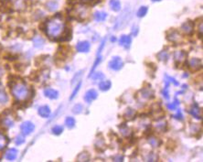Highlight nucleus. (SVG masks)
I'll return each instance as SVG.
<instances>
[{
  "label": "nucleus",
  "instance_id": "f257e3e1",
  "mask_svg": "<svg viewBox=\"0 0 203 162\" xmlns=\"http://www.w3.org/2000/svg\"><path fill=\"white\" fill-rule=\"evenodd\" d=\"M65 29V24L61 20V18H59V16L51 19L46 24V33L48 37L51 39H56L61 37Z\"/></svg>",
  "mask_w": 203,
  "mask_h": 162
},
{
  "label": "nucleus",
  "instance_id": "f03ea898",
  "mask_svg": "<svg viewBox=\"0 0 203 162\" xmlns=\"http://www.w3.org/2000/svg\"><path fill=\"white\" fill-rule=\"evenodd\" d=\"M12 94L18 100H25L28 96V89L24 83H17L13 86Z\"/></svg>",
  "mask_w": 203,
  "mask_h": 162
},
{
  "label": "nucleus",
  "instance_id": "7ed1b4c3",
  "mask_svg": "<svg viewBox=\"0 0 203 162\" xmlns=\"http://www.w3.org/2000/svg\"><path fill=\"white\" fill-rule=\"evenodd\" d=\"M72 13L74 15V18H76L78 20H83L84 18H86L88 16V9L84 6H78L76 8L74 7L72 9Z\"/></svg>",
  "mask_w": 203,
  "mask_h": 162
},
{
  "label": "nucleus",
  "instance_id": "20e7f679",
  "mask_svg": "<svg viewBox=\"0 0 203 162\" xmlns=\"http://www.w3.org/2000/svg\"><path fill=\"white\" fill-rule=\"evenodd\" d=\"M123 62L120 57H113L110 62H109V68L113 70H119L123 68Z\"/></svg>",
  "mask_w": 203,
  "mask_h": 162
},
{
  "label": "nucleus",
  "instance_id": "39448f33",
  "mask_svg": "<svg viewBox=\"0 0 203 162\" xmlns=\"http://www.w3.org/2000/svg\"><path fill=\"white\" fill-rule=\"evenodd\" d=\"M20 129H21V132L24 135H29L33 132L34 129H35V125H34L33 123L29 122V121H27V122H24L20 125Z\"/></svg>",
  "mask_w": 203,
  "mask_h": 162
},
{
  "label": "nucleus",
  "instance_id": "423d86ee",
  "mask_svg": "<svg viewBox=\"0 0 203 162\" xmlns=\"http://www.w3.org/2000/svg\"><path fill=\"white\" fill-rule=\"evenodd\" d=\"M98 97V94L94 89H91L86 92L84 95V101L88 104H91L92 101H94Z\"/></svg>",
  "mask_w": 203,
  "mask_h": 162
},
{
  "label": "nucleus",
  "instance_id": "0eeeda50",
  "mask_svg": "<svg viewBox=\"0 0 203 162\" xmlns=\"http://www.w3.org/2000/svg\"><path fill=\"white\" fill-rule=\"evenodd\" d=\"M91 48V45L88 41L86 40H83V41H79L76 45V49L78 50L79 52H83V53H86L90 50Z\"/></svg>",
  "mask_w": 203,
  "mask_h": 162
},
{
  "label": "nucleus",
  "instance_id": "6e6552de",
  "mask_svg": "<svg viewBox=\"0 0 203 162\" xmlns=\"http://www.w3.org/2000/svg\"><path fill=\"white\" fill-rule=\"evenodd\" d=\"M193 28H194V24L190 20H187V22L181 26V30L184 32L186 35H191L193 33Z\"/></svg>",
  "mask_w": 203,
  "mask_h": 162
},
{
  "label": "nucleus",
  "instance_id": "1a4fd4ad",
  "mask_svg": "<svg viewBox=\"0 0 203 162\" xmlns=\"http://www.w3.org/2000/svg\"><path fill=\"white\" fill-rule=\"evenodd\" d=\"M189 65H190V68L192 70H199L200 69H201V60L198 58H192L190 62H189Z\"/></svg>",
  "mask_w": 203,
  "mask_h": 162
},
{
  "label": "nucleus",
  "instance_id": "9d476101",
  "mask_svg": "<svg viewBox=\"0 0 203 162\" xmlns=\"http://www.w3.org/2000/svg\"><path fill=\"white\" fill-rule=\"evenodd\" d=\"M132 43V39L128 35H122L119 39V44L125 48H129Z\"/></svg>",
  "mask_w": 203,
  "mask_h": 162
},
{
  "label": "nucleus",
  "instance_id": "9b49d317",
  "mask_svg": "<svg viewBox=\"0 0 203 162\" xmlns=\"http://www.w3.org/2000/svg\"><path fill=\"white\" fill-rule=\"evenodd\" d=\"M44 95L46 97L49 98V99H57L59 97V93L56 90L51 89V88H47L44 90Z\"/></svg>",
  "mask_w": 203,
  "mask_h": 162
},
{
  "label": "nucleus",
  "instance_id": "f8f14e48",
  "mask_svg": "<svg viewBox=\"0 0 203 162\" xmlns=\"http://www.w3.org/2000/svg\"><path fill=\"white\" fill-rule=\"evenodd\" d=\"M38 115L41 116L43 118H47L49 116L51 115V109L48 105H43V106H40V107L38 108Z\"/></svg>",
  "mask_w": 203,
  "mask_h": 162
},
{
  "label": "nucleus",
  "instance_id": "ddd939ff",
  "mask_svg": "<svg viewBox=\"0 0 203 162\" xmlns=\"http://www.w3.org/2000/svg\"><path fill=\"white\" fill-rule=\"evenodd\" d=\"M141 94L143 97L146 99H152V98H154V96H155L154 91L151 90L150 88H143L141 90Z\"/></svg>",
  "mask_w": 203,
  "mask_h": 162
},
{
  "label": "nucleus",
  "instance_id": "4468645a",
  "mask_svg": "<svg viewBox=\"0 0 203 162\" xmlns=\"http://www.w3.org/2000/svg\"><path fill=\"white\" fill-rule=\"evenodd\" d=\"M190 114L192 115L193 117H195L196 119H201V111L197 104L192 106V108L190 110Z\"/></svg>",
  "mask_w": 203,
  "mask_h": 162
},
{
  "label": "nucleus",
  "instance_id": "2eb2a0df",
  "mask_svg": "<svg viewBox=\"0 0 203 162\" xmlns=\"http://www.w3.org/2000/svg\"><path fill=\"white\" fill-rule=\"evenodd\" d=\"M17 156H18V150L15 148H10L9 150L7 151L6 159L7 160H14V159H16Z\"/></svg>",
  "mask_w": 203,
  "mask_h": 162
},
{
  "label": "nucleus",
  "instance_id": "dca6fc26",
  "mask_svg": "<svg viewBox=\"0 0 203 162\" xmlns=\"http://www.w3.org/2000/svg\"><path fill=\"white\" fill-rule=\"evenodd\" d=\"M93 18L96 20L97 22H102L103 20H105V18H107V14L105 12H102V11H97L93 15Z\"/></svg>",
  "mask_w": 203,
  "mask_h": 162
},
{
  "label": "nucleus",
  "instance_id": "f3484780",
  "mask_svg": "<svg viewBox=\"0 0 203 162\" xmlns=\"http://www.w3.org/2000/svg\"><path fill=\"white\" fill-rule=\"evenodd\" d=\"M109 5H110L111 9L115 12L119 11V10L121 9V3L119 0H110Z\"/></svg>",
  "mask_w": 203,
  "mask_h": 162
},
{
  "label": "nucleus",
  "instance_id": "a211bd4d",
  "mask_svg": "<svg viewBox=\"0 0 203 162\" xmlns=\"http://www.w3.org/2000/svg\"><path fill=\"white\" fill-rule=\"evenodd\" d=\"M112 87V83L111 81L106 80V81H103V82L99 84V88H100L101 91H103V92H106L109 89Z\"/></svg>",
  "mask_w": 203,
  "mask_h": 162
},
{
  "label": "nucleus",
  "instance_id": "6ab92c4d",
  "mask_svg": "<svg viewBox=\"0 0 203 162\" xmlns=\"http://www.w3.org/2000/svg\"><path fill=\"white\" fill-rule=\"evenodd\" d=\"M76 161H83V162H86V161H90V155H89L87 152H82L77 156V159Z\"/></svg>",
  "mask_w": 203,
  "mask_h": 162
},
{
  "label": "nucleus",
  "instance_id": "aec40b11",
  "mask_svg": "<svg viewBox=\"0 0 203 162\" xmlns=\"http://www.w3.org/2000/svg\"><path fill=\"white\" fill-rule=\"evenodd\" d=\"M148 143H149L153 148H156V146H159L161 145V141L157 138L151 136V138H148Z\"/></svg>",
  "mask_w": 203,
  "mask_h": 162
},
{
  "label": "nucleus",
  "instance_id": "412c9836",
  "mask_svg": "<svg viewBox=\"0 0 203 162\" xmlns=\"http://www.w3.org/2000/svg\"><path fill=\"white\" fill-rule=\"evenodd\" d=\"M75 124H76V121L72 116H68L65 119V125L68 128H73L74 126H75Z\"/></svg>",
  "mask_w": 203,
  "mask_h": 162
},
{
  "label": "nucleus",
  "instance_id": "4be33fe9",
  "mask_svg": "<svg viewBox=\"0 0 203 162\" xmlns=\"http://www.w3.org/2000/svg\"><path fill=\"white\" fill-rule=\"evenodd\" d=\"M135 115H136V111L132 109V108H127L125 113V118L128 120H132L135 118Z\"/></svg>",
  "mask_w": 203,
  "mask_h": 162
},
{
  "label": "nucleus",
  "instance_id": "5701e85b",
  "mask_svg": "<svg viewBox=\"0 0 203 162\" xmlns=\"http://www.w3.org/2000/svg\"><path fill=\"white\" fill-rule=\"evenodd\" d=\"M7 143H8V139H7V136H5L4 135L0 134V150L3 149L4 148H6Z\"/></svg>",
  "mask_w": 203,
  "mask_h": 162
},
{
  "label": "nucleus",
  "instance_id": "b1692460",
  "mask_svg": "<svg viewBox=\"0 0 203 162\" xmlns=\"http://www.w3.org/2000/svg\"><path fill=\"white\" fill-rule=\"evenodd\" d=\"M8 101V96L6 94V92L3 90V88L0 89V103L1 104H5Z\"/></svg>",
  "mask_w": 203,
  "mask_h": 162
},
{
  "label": "nucleus",
  "instance_id": "393cba45",
  "mask_svg": "<svg viewBox=\"0 0 203 162\" xmlns=\"http://www.w3.org/2000/svg\"><path fill=\"white\" fill-rule=\"evenodd\" d=\"M170 37H167V39L168 40H170V41H177L179 39H180V36H179V34L177 33V31H172L169 35Z\"/></svg>",
  "mask_w": 203,
  "mask_h": 162
},
{
  "label": "nucleus",
  "instance_id": "a878e982",
  "mask_svg": "<svg viewBox=\"0 0 203 162\" xmlns=\"http://www.w3.org/2000/svg\"><path fill=\"white\" fill-rule=\"evenodd\" d=\"M119 128H120V130H121V133L125 136H129L130 135V129L128 128V126L126 125H121L120 126H119Z\"/></svg>",
  "mask_w": 203,
  "mask_h": 162
},
{
  "label": "nucleus",
  "instance_id": "bb28decb",
  "mask_svg": "<svg viewBox=\"0 0 203 162\" xmlns=\"http://www.w3.org/2000/svg\"><path fill=\"white\" fill-rule=\"evenodd\" d=\"M33 42H34V46L37 47V48H40L43 46L44 44V39L40 37H37L33 39Z\"/></svg>",
  "mask_w": 203,
  "mask_h": 162
},
{
  "label": "nucleus",
  "instance_id": "cd10ccee",
  "mask_svg": "<svg viewBox=\"0 0 203 162\" xmlns=\"http://www.w3.org/2000/svg\"><path fill=\"white\" fill-rule=\"evenodd\" d=\"M46 7L49 11H55V10L58 8V4L56 2H54V1H49V2L47 3Z\"/></svg>",
  "mask_w": 203,
  "mask_h": 162
},
{
  "label": "nucleus",
  "instance_id": "c85d7f7f",
  "mask_svg": "<svg viewBox=\"0 0 203 162\" xmlns=\"http://www.w3.org/2000/svg\"><path fill=\"white\" fill-rule=\"evenodd\" d=\"M148 11V8L147 7H141L139 9H138V11H137V17H139V18H143V17H145L146 13Z\"/></svg>",
  "mask_w": 203,
  "mask_h": 162
},
{
  "label": "nucleus",
  "instance_id": "c756f323",
  "mask_svg": "<svg viewBox=\"0 0 203 162\" xmlns=\"http://www.w3.org/2000/svg\"><path fill=\"white\" fill-rule=\"evenodd\" d=\"M156 56H157L158 60H162V62H166V60H167V59H168V54L165 52V50H162V52H160L156 55Z\"/></svg>",
  "mask_w": 203,
  "mask_h": 162
},
{
  "label": "nucleus",
  "instance_id": "7c9ffc66",
  "mask_svg": "<svg viewBox=\"0 0 203 162\" xmlns=\"http://www.w3.org/2000/svg\"><path fill=\"white\" fill-rule=\"evenodd\" d=\"M51 131L54 135L59 136L63 132V127L61 125H56V126H54V127H52Z\"/></svg>",
  "mask_w": 203,
  "mask_h": 162
},
{
  "label": "nucleus",
  "instance_id": "2f4dec72",
  "mask_svg": "<svg viewBox=\"0 0 203 162\" xmlns=\"http://www.w3.org/2000/svg\"><path fill=\"white\" fill-rule=\"evenodd\" d=\"M185 57H186V53L184 52H177L175 53V59L177 62H181V60L185 59Z\"/></svg>",
  "mask_w": 203,
  "mask_h": 162
},
{
  "label": "nucleus",
  "instance_id": "473e14b6",
  "mask_svg": "<svg viewBox=\"0 0 203 162\" xmlns=\"http://www.w3.org/2000/svg\"><path fill=\"white\" fill-rule=\"evenodd\" d=\"M82 110H83V106H82V104H75V105L73 106L72 112H73L74 114L78 115V114H81V113L82 112Z\"/></svg>",
  "mask_w": 203,
  "mask_h": 162
},
{
  "label": "nucleus",
  "instance_id": "72a5a7b5",
  "mask_svg": "<svg viewBox=\"0 0 203 162\" xmlns=\"http://www.w3.org/2000/svg\"><path fill=\"white\" fill-rule=\"evenodd\" d=\"M179 104V100H177L175 99V101L173 103L171 104H167V108L169 109V110H176L177 107V105Z\"/></svg>",
  "mask_w": 203,
  "mask_h": 162
},
{
  "label": "nucleus",
  "instance_id": "f704fd0d",
  "mask_svg": "<svg viewBox=\"0 0 203 162\" xmlns=\"http://www.w3.org/2000/svg\"><path fill=\"white\" fill-rule=\"evenodd\" d=\"M156 159H157V156L154 152H151L147 155V158L146 159V161H156Z\"/></svg>",
  "mask_w": 203,
  "mask_h": 162
},
{
  "label": "nucleus",
  "instance_id": "c9c22d12",
  "mask_svg": "<svg viewBox=\"0 0 203 162\" xmlns=\"http://www.w3.org/2000/svg\"><path fill=\"white\" fill-rule=\"evenodd\" d=\"M103 78H105V75L100 72H97L95 73V74L92 75V79L94 81H100V80H103Z\"/></svg>",
  "mask_w": 203,
  "mask_h": 162
},
{
  "label": "nucleus",
  "instance_id": "e433bc0d",
  "mask_svg": "<svg viewBox=\"0 0 203 162\" xmlns=\"http://www.w3.org/2000/svg\"><path fill=\"white\" fill-rule=\"evenodd\" d=\"M15 142H16L17 145H21L25 142V138L23 136H18L16 138V140H15Z\"/></svg>",
  "mask_w": 203,
  "mask_h": 162
},
{
  "label": "nucleus",
  "instance_id": "4c0bfd02",
  "mask_svg": "<svg viewBox=\"0 0 203 162\" xmlns=\"http://www.w3.org/2000/svg\"><path fill=\"white\" fill-rule=\"evenodd\" d=\"M3 124L5 126H7V127H11V126L13 125V121L8 119V118H6L3 121Z\"/></svg>",
  "mask_w": 203,
  "mask_h": 162
},
{
  "label": "nucleus",
  "instance_id": "58836bf2",
  "mask_svg": "<svg viewBox=\"0 0 203 162\" xmlns=\"http://www.w3.org/2000/svg\"><path fill=\"white\" fill-rule=\"evenodd\" d=\"M81 85H82V82H80V83H79V84L76 86V88L75 89H74V91H73V92H72V94H71V99H72L73 97H74V96H75L76 94H77V93H78V91L79 90H80V87H81Z\"/></svg>",
  "mask_w": 203,
  "mask_h": 162
},
{
  "label": "nucleus",
  "instance_id": "ea45409f",
  "mask_svg": "<svg viewBox=\"0 0 203 162\" xmlns=\"http://www.w3.org/2000/svg\"><path fill=\"white\" fill-rule=\"evenodd\" d=\"M166 127H167V123H166V122H164V123H159V124L156 125V128L159 129L160 131L165 130Z\"/></svg>",
  "mask_w": 203,
  "mask_h": 162
},
{
  "label": "nucleus",
  "instance_id": "a19ab883",
  "mask_svg": "<svg viewBox=\"0 0 203 162\" xmlns=\"http://www.w3.org/2000/svg\"><path fill=\"white\" fill-rule=\"evenodd\" d=\"M101 62V57H100V56H98L97 59H96V60H95L94 64H93V67H92V73L93 72V70H94V69L96 68V66L99 64V62Z\"/></svg>",
  "mask_w": 203,
  "mask_h": 162
},
{
  "label": "nucleus",
  "instance_id": "79ce46f5",
  "mask_svg": "<svg viewBox=\"0 0 203 162\" xmlns=\"http://www.w3.org/2000/svg\"><path fill=\"white\" fill-rule=\"evenodd\" d=\"M175 118L177 119V120H182L183 119V115H182V114L180 112V110H179V114H177L175 115Z\"/></svg>",
  "mask_w": 203,
  "mask_h": 162
},
{
  "label": "nucleus",
  "instance_id": "37998d69",
  "mask_svg": "<svg viewBox=\"0 0 203 162\" xmlns=\"http://www.w3.org/2000/svg\"><path fill=\"white\" fill-rule=\"evenodd\" d=\"M113 159H115V161H123V157H116V158H115Z\"/></svg>",
  "mask_w": 203,
  "mask_h": 162
},
{
  "label": "nucleus",
  "instance_id": "c03bdc74",
  "mask_svg": "<svg viewBox=\"0 0 203 162\" xmlns=\"http://www.w3.org/2000/svg\"><path fill=\"white\" fill-rule=\"evenodd\" d=\"M153 2H158V1H161V0H152Z\"/></svg>",
  "mask_w": 203,
  "mask_h": 162
},
{
  "label": "nucleus",
  "instance_id": "a18cd8bd",
  "mask_svg": "<svg viewBox=\"0 0 203 162\" xmlns=\"http://www.w3.org/2000/svg\"><path fill=\"white\" fill-rule=\"evenodd\" d=\"M82 1H84V2H88V1H92V0H82Z\"/></svg>",
  "mask_w": 203,
  "mask_h": 162
},
{
  "label": "nucleus",
  "instance_id": "49530a36",
  "mask_svg": "<svg viewBox=\"0 0 203 162\" xmlns=\"http://www.w3.org/2000/svg\"><path fill=\"white\" fill-rule=\"evenodd\" d=\"M2 74V70H1V69H0V75Z\"/></svg>",
  "mask_w": 203,
  "mask_h": 162
}]
</instances>
